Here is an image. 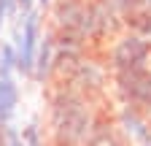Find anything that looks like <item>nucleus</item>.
Segmentation results:
<instances>
[{"mask_svg":"<svg viewBox=\"0 0 151 146\" xmlns=\"http://www.w3.org/2000/svg\"><path fill=\"white\" fill-rule=\"evenodd\" d=\"M116 87L127 106L148 108L151 111V70H119L116 73Z\"/></svg>","mask_w":151,"mask_h":146,"instance_id":"4","label":"nucleus"},{"mask_svg":"<svg viewBox=\"0 0 151 146\" xmlns=\"http://www.w3.org/2000/svg\"><path fill=\"white\" fill-rule=\"evenodd\" d=\"M143 11H146V14H151V0H143Z\"/></svg>","mask_w":151,"mask_h":146,"instance_id":"16","label":"nucleus"},{"mask_svg":"<svg viewBox=\"0 0 151 146\" xmlns=\"http://www.w3.org/2000/svg\"><path fill=\"white\" fill-rule=\"evenodd\" d=\"M41 43V19L38 11H30L16 27V38H14V49H16V70L22 73H32V62H35V51Z\"/></svg>","mask_w":151,"mask_h":146,"instance_id":"3","label":"nucleus"},{"mask_svg":"<svg viewBox=\"0 0 151 146\" xmlns=\"http://www.w3.org/2000/svg\"><path fill=\"white\" fill-rule=\"evenodd\" d=\"M100 3H105L113 14L119 16V19H127V16L138 14L143 8V0H100Z\"/></svg>","mask_w":151,"mask_h":146,"instance_id":"11","label":"nucleus"},{"mask_svg":"<svg viewBox=\"0 0 151 146\" xmlns=\"http://www.w3.org/2000/svg\"><path fill=\"white\" fill-rule=\"evenodd\" d=\"M11 6H14V0H0V27H3L6 16H8V11H11Z\"/></svg>","mask_w":151,"mask_h":146,"instance_id":"13","label":"nucleus"},{"mask_svg":"<svg viewBox=\"0 0 151 146\" xmlns=\"http://www.w3.org/2000/svg\"><path fill=\"white\" fill-rule=\"evenodd\" d=\"M54 19L60 27V35L86 41V3L84 0H57Z\"/></svg>","mask_w":151,"mask_h":146,"instance_id":"5","label":"nucleus"},{"mask_svg":"<svg viewBox=\"0 0 151 146\" xmlns=\"http://www.w3.org/2000/svg\"><path fill=\"white\" fill-rule=\"evenodd\" d=\"M84 146H124V138H122L119 124L97 122V124H92V133L84 141Z\"/></svg>","mask_w":151,"mask_h":146,"instance_id":"7","label":"nucleus"},{"mask_svg":"<svg viewBox=\"0 0 151 146\" xmlns=\"http://www.w3.org/2000/svg\"><path fill=\"white\" fill-rule=\"evenodd\" d=\"M16 3H19V11H22V19H24L30 11H35L32 8V0H16Z\"/></svg>","mask_w":151,"mask_h":146,"instance_id":"14","label":"nucleus"},{"mask_svg":"<svg viewBox=\"0 0 151 146\" xmlns=\"http://www.w3.org/2000/svg\"><path fill=\"white\" fill-rule=\"evenodd\" d=\"M146 146H151V141H148V143H146Z\"/></svg>","mask_w":151,"mask_h":146,"instance_id":"18","label":"nucleus"},{"mask_svg":"<svg viewBox=\"0 0 151 146\" xmlns=\"http://www.w3.org/2000/svg\"><path fill=\"white\" fill-rule=\"evenodd\" d=\"M22 143H24V146H43V143H41V135H38V127H35V124H30L27 130L22 133Z\"/></svg>","mask_w":151,"mask_h":146,"instance_id":"12","label":"nucleus"},{"mask_svg":"<svg viewBox=\"0 0 151 146\" xmlns=\"http://www.w3.org/2000/svg\"><path fill=\"white\" fill-rule=\"evenodd\" d=\"M151 62V41L140 38L135 33H127L113 43L111 49V65L113 70H143Z\"/></svg>","mask_w":151,"mask_h":146,"instance_id":"2","label":"nucleus"},{"mask_svg":"<svg viewBox=\"0 0 151 146\" xmlns=\"http://www.w3.org/2000/svg\"><path fill=\"white\" fill-rule=\"evenodd\" d=\"M38 3H41V6H49V3H51V0H38Z\"/></svg>","mask_w":151,"mask_h":146,"instance_id":"17","label":"nucleus"},{"mask_svg":"<svg viewBox=\"0 0 151 146\" xmlns=\"http://www.w3.org/2000/svg\"><path fill=\"white\" fill-rule=\"evenodd\" d=\"M127 27H129V33H135V35H140V38L151 41V14H146L143 8L138 14L127 16Z\"/></svg>","mask_w":151,"mask_h":146,"instance_id":"10","label":"nucleus"},{"mask_svg":"<svg viewBox=\"0 0 151 146\" xmlns=\"http://www.w3.org/2000/svg\"><path fill=\"white\" fill-rule=\"evenodd\" d=\"M54 35H46V38H41V43H38V51H35V62H32V73L38 79H46L51 68H54Z\"/></svg>","mask_w":151,"mask_h":146,"instance_id":"9","label":"nucleus"},{"mask_svg":"<svg viewBox=\"0 0 151 146\" xmlns=\"http://www.w3.org/2000/svg\"><path fill=\"white\" fill-rule=\"evenodd\" d=\"M119 127L135 141H143L148 143L151 141V122L146 119L143 108H135V106H124L122 114H119Z\"/></svg>","mask_w":151,"mask_h":146,"instance_id":"6","label":"nucleus"},{"mask_svg":"<svg viewBox=\"0 0 151 146\" xmlns=\"http://www.w3.org/2000/svg\"><path fill=\"white\" fill-rule=\"evenodd\" d=\"M89 106L76 89H60L51 100V135L57 146H84L92 133Z\"/></svg>","mask_w":151,"mask_h":146,"instance_id":"1","label":"nucleus"},{"mask_svg":"<svg viewBox=\"0 0 151 146\" xmlns=\"http://www.w3.org/2000/svg\"><path fill=\"white\" fill-rule=\"evenodd\" d=\"M8 146H24L22 143V135H19V133H11L8 135Z\"/></svg>","mask_w":151,"mask_h":146,"instance_id":"15","label":"nucleus"},{"mask_svg":"<svg viewBox=\"0 0 151 146\" xmlns=\"http://www.w3.org/2000/svg\"><path fill=\"white\" fill-rule=\"evenodd\" d=\"M19 89L14 84V76H0V124H8V119L16 111Z\"/></svg>","mask_w":151,"mask_h":146,"instance_id":"8","label":"nucleus"}]
</instances>
